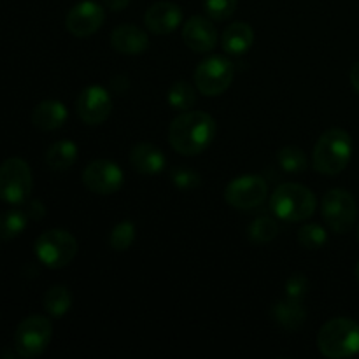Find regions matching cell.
I'll list each match as a JSON object with an SVG mask.
<instances>
[{
  "instance_id": "obj_11",
  "label": "cell",
  "mask_w": 359,
  "mask_h": 359,
  "mask_svg": "<svg viewBox=\"0 0 359 359\" xmlns=\"http://www.w3.org/2000/svg\"><path fill=\"white\" fill-rule=\"evenodd\" d=\"M83 182L91 193L112 195L119 191L125 182V175L119 165L111 160H95L86 165L83 172Z\"/></svg>"
},
{
  "instance_id": "obj_25",
  "label": "cell",
  "mask_w": 359,
  "mask_h": 359,
  "mask_svg": "<svg viewBox=\"0 0 359 359\" xmlns=\"http://www.w3.org/2000/svg\"><path fill=\"white\" fill-rule=\"evenodd\" d=\"M277 233H279V226L272 217L266 216L256 217L248 226L249 241L255 242V244H269L277 237Z\"/></svg>"
},
{
  "instance_id": "obj_28",
  "label": "cell",
  "mask_w": 359,
  "mask_h": 359,
  "mask_svg": "<svg viewBox=\"0 0 359 359\" xmlns=\"http://www.w3.org/2000/svg\"><path fill=\"white\" fill-rule=\"evenodd\" d=\"M328 241V235L323 226L316 223H309L305 226L300 228L298 231V242H300L302 248L309 249V251H316V249H321L323 245Z\"/></svg>"
},
{
  "instance_id": "obj_13",
  "label": "cell",
  "mask_w": 359,
  "mask_h": 359,
  "mask_svg": "<svg viewBox=\"0 0 359 359\" xmlns=\"http://www.w3.org/2000/svg\"><path fill=\"white\" fill-rule=\"evenodd\" d=\"M76 109L77 116L83 119V123H86V125H100L111 116V95L102 86H88L77 97Z\"/></svg>"
},
{
  "instance_id": "obj_9",
  "label": "cell",
  "mask_w": 359,
  "mask_h": 359,
  "mask_svg": "<svg viewBox=\"0 0 359 359\" xmlns=\"http://www.w3.org/2000/svg\"><path fill=\"white\" fill-rule=\"evenodd\" d=\"M323 217L328 228L335 233L344 235L354 226L358 217L356 200L346 189H330L323 196Z\"/></svg>"
},
{
  "instance_id": "obj_16",
  "label": "cell",
  "mask_w": 359,
  "mask_h": 359,
  "mask_svg": "<svg viewBox=\"0 0 359 359\" xmlns=\"http://www.w3.org/2000/svg\"><path fill=\"white\" fill-rule=\"evenodd\" d=\"M111 44L121 55L137 56L142 55L149 48V37L142 28L135 25H119L112 30Z\"/></svg>"
},
{
  "instance_id": "obj_12",
  "label": "cell",
  "mask_w": 359,
  "mask_h": 359,
  "mask_svg": "<svg viewBox=\"0 0 359 359\" xmlns=\"http://www.w3.org/2000/svg\"><path fill=\"white\" fill-rule=\"evenodd\" d=\"M105 21V11L100 4L93 0H83L69 11L65 18V27L74 37H90L100 30Z\"/></svg>"
},
{
  "instance_id": "obj_21",
  "label": "cell",
  "mask_w": 359,
  "mask_h": 359,
  "mask_svg": "<svg viewBox=\"0 0 359 359\" xmlns=\"http://www.w3.org/2000/svg\"><path fill=\"white\" fill-rule=\"evenodd\" d=\"M77 160V146L70 140H58L46 151V163L51 170H67Z\"/></svg>"
},
{
  "instance_id": "obj_22",
  "label": "cell",
  "mask_w": 359,
  "mask_h": 359,
  "mask_svg": "<svg viewBox=\"0 0 359 359\" xmlns=\"http://www.w3.org/2000/svg\"><path fill=\"white\" fill-rule=\"evenodd\" d=\"M42 304L51 318L60 319L72 307V293L65 286H53L46 291Z\"/></svg>"
},
{
  "instance_id": "obj_20",
  "label": "cell",
  "mask_w": 359,
  "mask_h": 359,
  "mask_svg": "<svg viewBox=\"0 0 359 359\" xmlns=\"http://www.w3.org/2000/svg\"><path fill=\"white\" fill-rule=\"evenodd\" d=\"M272 318L280 328L287 330V332H297L304 326L305 319H307V311L302 305V302L286 298L284 302L273 305Z\"/></svg>"
},
{
  "instance_id": "obj_6",
  "label": "cell",
  "mask_w": 359,
  "mask_h": 359,
  "mask_svg": "<svg viewBox=\"0 0 359 359\" xmlns=\"http://www.w3.org/2000/svg\"><path fill=\"white\" fill-rule=\"evenodd\" d=\"M32 170L21 158H9L0 165V200L9 205H23L32 193Z\"/></svg>"
},
{
  "instance_id": "obj_18",
  "label": "cell",
  "mask_w": 359,
  "mask_h": 359,
  "mask_svg": "<svg viewBox=\"0 0 359 359\" xmlns=\"http://www.w3.org/2000/svg\"><path fill=\"white\" fill-rule=\"evenodd\" d=\"M67 107L58 100H44L39 105H35L34 112H32V123L37 126L39 130L44 132H53L65 125L67 121Z\"/></svg>"
},
{
  "instance_id": "obj_35",
  "label": "cell",
  "mask_w": 359,
  "mask_h": 359,
  "mask_svg": "<svg viewBox=\"0 0 359 359\" xmlns=\"http://www.w3.org/2000/svg\"><path fill=\"white\" fill-rule=\"evenodd\" d=\"M356 279H358V283H359V262H358V265H356Z\"/></svg>"
},
{
  "instance_id": "obj_8",
  "label": "cell",
  "mask_w": 359,
  "mask_h": 359,
  "mask_svg": "<svg viewBox=\"0 0 359 359\" xmlns=\"http://www.w3.org/2000/svg\"><path fill=\"white\" fill-rule=\"evenodd\" d=\"M235 76L233 63L219 55L209 56L195 69L196 90L205 97H217L230 88Z\"/></svg>"
},
{
  "instance_id": "obj_14",
  "label": "cell",
  "mask_w": 359,
  "mask_h": 359,
  "mask_svg": "<svg viewBox=\"0 0 359 359\" xmlns=\"http://www.w3.org/2000/svg\"><path fill=\"white\" fill-rule=\"evenodd\" d=\"M182 39L191 51L209 53L217 44V30L209 18L193 16L182 28Z\"/></svg>"
},
{
  "instance_id": "obj_7",
  "label": "cell",
  "mask_w": 359,
  "mask_h": 359,
  "mask_svg": "<svg viewBox=\"0 0 359 359\" xmlns=\"http://www.w3.org/2000/svg\"><path fill=\"white\" fill-rule=\"evenodd\" d=\"M53 339V325L44 316H28L14 333V349L21 358H37L48 349Z\"/></svg>"
},
{
  "instance_id": "obj_26",
  "label": "cell",
  "mask_w": 359,
  "mask_h": 359,
  "mask_svg": "<svg viewBox=\"0 0 359 359\" xmlns=\"http://www.w3.org/2000/svg\"><path fill=\"white\" fill-rule=\"evenodd\" d=\"M277 160L279 165L290 174H298V172H304L307 168V156H305L304 151L298 146H286L279 151L277 154Z\"/></svg>"
},
{
  "instance_id": "obj_24",
  "label": "cell",
  "mask_w": 359,
  "mask_h": 359,
  "mask_svg": "<svg viewBox=\"0 0 359 359\" xmlns=\"http://www.w3.org/2000/svg\"><path fill=\"white\" fill-rule=\"evenodd\" d=\"M167 100L175 111H189L196 104V90L186 81H177L168 90Z\"/></svg>"
},
{
  "instance_id": "obj_27",
  "label": "cell",
  "mask_w": 359,
  "mask_h": 359,
  "mask_svg": "<svg viewBox=\"0 0 359 359\" xmlns=\"http://www.w3.org/2000/svg\"><path fill=\"white\" fill-rule=\"evenodd\" d=\"M135 241V226L132 221H121L112 228L111 235H109V245L114 251L123 252L130 249V245Z\"/></svg>"
},
{
  "instance_id": "obj_1",
  "label": "cell",
  "mask_w": 359,
  "mask_h": 359,
  "mask_svg": "<svg viewBox=\"0 0 359 359\" xmlns=\"http://www.w3.org/2000/svg\"><path fill=\"white\" fill-rule=\"evenodd\" d=\"M216 137V121L209 112L184 111L170 123L168 140L182 156L203 153Z\"/></svg>"
},
{
  "instance_id": "obj_33",
  "label": "cell",
  "mask_w": 359,
  "mask_h": 359,
  "mask_svg": "<svg viewBox=\"0 0 359 359\" xmlns=\"http://www.w3.org/2000/svg\"><path fill=\"white\" fill-rule=\"evenodd\" d=\"M105 7L111 11H123L130 4V0H104Z\"/></svg>"
},
{
  "instance_id": "obj_17",
  "label": "cell",
  "mask_w": 359,
  "mask_h": 359,
  "mask_svg": "<svg viewBox=\"0 0 359 359\" xmlns=\"http://www.w3.org/2000/svg\"><path fill=\"white\" fill-rule=\"evenodd\" d=\"M130 163L139 174L156 175L163 172L165 165H167V158L161 153L160 147L153 146L149 142H140L130 151Z\"/></svg>"
},
{
  "instance_id": "obj_2",
  "label": "cell",
  "mask_w": 359,
  "mask_h": 359,
  "mask_svg": "<svg viewBox=\"0 0 359 359\" xmlns=\"http://www.w3.org/2000/svg\"><path fill=\"white\" fill-rule=\"evenodd\" d=\"M353 139L342 128H330L323 133L312 151V165L319 174L337 175L349 165Z\"/></svg>"
},
{
  "instance_id": "obj_15",
  "label": "cell",
  "mask_w": 359,
  "mask_h": 359,
  "mask_svg": "<svg viewBox=\"0 0 359 359\" xmlns=\"http://www.w3.org/2000/svg\"><path fill=\"white\" fill-rule=\"evenodd\" d=\"M182 11L177 4L174 2H156L147 9L144 16L147 30L153 32L154 35H167L172 34L175 28L181 25Z\"/></svg>"
},
{
  "instance_id": "obj_23",
  "label": "cell",
  "mask_w": 359,
  "mask_h": 359,
  "mask_svg": "<svg viewBox=\"0 0 359 359\" xmlns=\"http://www.w3.org/2000/svg\"><path fill=\"white\" fill-rule=\"evenodd\" d=\"M28 224V216L25 210H6L0 214V241H11L23 233Z\"/></svg>"
},
{
  "instance_id": "obj_34",
  "label": "cell",
  "mask_w": 359,
  "mask_h": 359,
  "mask_svg": "<svg viewBox=\"0 0 359 359\" xmlns=\"http://www.w3.org/2000/svg\"><path fill=\"white\" fill-rule=\"evenodd\" d=\"M351 83H353V88L359 93V62H356L351 69Z\"/></svg>"
},
{
  "instance_id": "obj_29",
  "label": "cell",
  "mask_w": 359,
  "mask_h": 359,
  "mask_svg": "<svg viewBox=\"0 0 359 359\" xmlns=\"http://www.w3.org/2000/svg\"><path fill=\"white\" fill-rule=\"evenodd\" d=\"M170 179L175 184V188L182 189V191H189V189H196L202 182L198 172L191 170L186 167H177L170 172Z\"/></svg>"
},
{
  "instance_id": "obj_32",
  "label": "cell",
  "mask_w": 359,
  "mask_h": 359,
  "mask_svg": "<svg viewBox=\"0 0 359 359\" xmlns=\"http://www.w3.org/2000/svg\"><path fill=\"white\" fill-rule=\"evenodd\" d=\"M25 212H27L28 219L39 221L46 216V207L42 205V202H39V200H34V202L28 203V207Z\"/></svg>"
},
{
  "instance_id": "obj_30",
  "label": "cell",
  "mask_w": 359,
  "mask_h": 359,
  "mask_svg": "<svg viewBox=\"0 0 359 359\" xmlns=\"http://www.w3.org/2000/svg\"><path fill=\"white\" fill-rule=\"evenodd\" d=\"M203 7H205V13L209 14V18L216 21H223L228 20L235 13L237 0H205Z\"/></svg>"
},
{
  "instance_id": "obj_5",
  "label": "cell",
  "mask_w": 359,
  "mask_h": 359,
  "mask_svg": "<svg viewBox=\"0 0 359 359\" xmlns=\"http://www.w3.org/2000/svg\"><path fill=\"white\" fill-rule=\"evenodd\" d=\"M35 256L48 269H63L77 255V241L65 230H48L41 233L34 245Z\"/></svg>"
},
{
  "instance_id": "obj_19",
  "label": "cell",
  "mask_w": 359,
  "mask_h": 359,
  "mask_svg": "<svg viewBox=\"0 0 359 359\" xmlns=\"http://www.w3.org/2000/svg\"><path fill=\"white\" fill-rule=\"evenodd\" d=\"M255 42V30L244 21H237L224 28L223 37H221V46L228 55L241 56L251 49Z\"/></svg>"
},
{
  "instance_id": "obj_3",
  "label": "cell",
  "mask_w": 359,
  "mask_h": 359,
  "mask_svg": "<svg viewBox=\"0 0 359 359\" xmlns=\"http://www.w3.org/2000/svg\"><path fill=\"white\" fill-rule=\"evenodd\" d=\"M318 349L330 359L356 356L359 353V325L347 318L332 319L319 330Z\"/></svg>"
},
{
  "instance_id": "obj_4",
  "label": "cell",
  "mask_w": 359,
  "mask_h": 359,
  "mask_svg": "<svg viewBox=\"0 0 359 359\" xmlns=\"http://www.w3.org/2000/svg\"><path fill=\"white\" fill-rule=\"evenodd\" d=\"M318 198L307 186L297 182L280 184L270 198V209L279 219L297 223L309 219L316 212Z\"/></svg>"
},
{
  "instance_id": "obj_31",
  "label": "cell",
  "mask_w": 359,
  "mask_h": 359,
  "mask_svg": "<svg viewBox=\"0 0 359 359\" xmlns=\"http://www.w3.org/2000/svg\"><path fill=\"white\" fill-rule=\"evenodd\" d=\"M309 279L304 276V273H294L287 279L286 283V298H291V300L302 302L309 293Z\"/></svg>"
},
{
  "instance_id": "obj_10",
  "label": "cell",
  "mask_w": 359,
  "mask_h": 359,
  "mask_svg": "<svg viewBox=\"0 0 359 359\" xmlns=\"http://www.w3.org/2000/svg\"><path fill=\"white\" fill-rule=\"evenodd\" d=\"M269 193V184L262 175L248 174L233 179L224 189V200L235 209H255L262 205Z\"/></svg>"
},
{
  "instance_id": "obj_36",
  "label": "cell",
  "mask_w": 359,
  "mask_h": 359,
  "mask_svg": "<svg viewBox=\"0 0 359 359\" xmlns=\"http://www.w3.org/2000/svg\"><path fill=\"white\" fill-rule=\"evenodd\" d=\"M358 241H359V224H358Z\"/></svg>"
}]
</instances>
